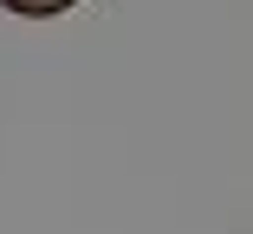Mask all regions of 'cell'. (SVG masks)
<instances>
[{"label": "cell", "mask_w": 253, "mask_h": 234, "mask_svg": "<svg viewBox=\"0 0 253 234\" xmlns=\"http://www.w3.org/2000/svg\"><path fill=\"white\" fill-rule=\"evenodd\" d=\"M7 13H26V20H45V13H65V7H78V0H0Z\"/></svg>", "instance_id": "6da1fadb"}]
</instances>
